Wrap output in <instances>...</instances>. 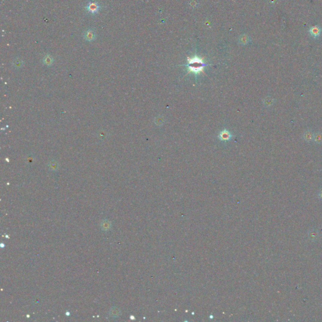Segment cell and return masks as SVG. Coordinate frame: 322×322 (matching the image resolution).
Returning <instances> with one entry per match:
<instances>
[{
    "label": "cell",
    "mask_w": 322,
    "mask_h": 322,
    "mask_svg": "<svg viewBox=\"0 0 322 322\" xmlns=\"http://www.w3.org/2000/svg\"><path fill=\"white\" fill-rule=\"evenodd\" d=\"M22 64V63H21V60H20L15 61V66H16V67H21Z\"/></svg>",
    "instance_id": "obj_13"
},
{
    "label": "cell",
    "mask_w": 322,
    "mask_h": 322,
    "mask_svg": "<svg viewBox=\"0 0 322 322\" xmlns=\"http://www.w3.org/2000/svg\"><path fill=\"white\" fill-rule=\"evenodd\" d=\"M313 140L315 143L320 144L322 142V133L320 132H317L314 134Z\"/></svg>",
    "instance_id": "obj_10"
},
{
    "label": "cell",
    "mask_w": 322,
    "mask_h": 322,
    "mask_svg": "<svg viewBox=\"0 0 322 322\" xmlns=\"http://www.w3.org/2000/svg\"><path fill=\"white\" fill-rule=\"evenodd\" d=\"M274 102V100L273 98H272L271 97H268V98H266L265 99L264 103V104L265 105V106L270 107V106H271V105L273 104Z\"/></svg>",
    "instance_id": "obj_11"
},
{
    "label": "cell",
    "mask_w": 322,
    "mask_h": 322,
    "mask_svg": "<svg viewBox=\"0 0 322 322\" xmlns=\"http://www.w3.org/2000/svg\"><path fill=\"white\" fill-rule=\"evenodd\" d=\"M314 133L311 130H306L303 135V138L306 142H311L313 140Z\"/></svg>",
    "instance_id": "obj_8"
},
{
    "label": "cell",
    "mask_w": 322,
    "mask_h": 322,
    "mask_svg": "<svg viewBox=\"0 0 322 322\" xmlns=\"http://www.w3.org/2000/svg\"><path fill=\"white\" fill-rule=\"evenodd\" d=\"M101 229L103 231H108L111 227V223L110 221L104 219L101 221L100 225Z\"/></svg>",
    "instance_id": "obj_7"
},
{
    "label": "cell",
    "mask_w": 322,
    "mask_h": 322,
    "mask_svg": "<svg viewBox=\"0 0 322 322\" xmlns=\"http://www.w3.org/2000/svg\"><path fill=\"white\" fill-rule=\"evenodd\" d=\"M318 198L320 199V200L322 201V189H321L319 191L318 194Z\"/></svg>",
    "instance_id": "obj_14"
},
{
    "label": "cell",
    "mask_w": 322,
    "mask_h": 322,
    "mask_svg": "<svg viewBox=\"0 0 322 322\" xmlns=\"http://www.w3.org/2000/svg\"><path fill=\"white\" fill-rule=\"evenodd\" d=\"M206 66L207 64L205 63L203 60L198 57L197 55H195L193 57H188V63L185 65V66H186L188 68V72L193 73L195 75L203 72L204 68Z\"/></svg>",
    "instance_id": "obj_1"
},
{
    "label": "cell",
    "mask_w": 322,
    "mask_h": 322,
    "mask_svg": "<svg viewBox=\"0 0 322 322\" xmlns=\"http://www.w3.org/2000/svg\"><path fill=\"white\" fill-rule=\"evenodd\" d=\"M83 36L85 40L88 42H92L95 40L96 39V34L95 32L92 29H88L85 30Z\"/></svg>",
    "instance_id": "obj_3"
},
{
    "label": "cell",
    "mask_w": 322,
    "mask_h": 322,
    "mask_svg": "<svg viewBox=\"0 0 322 322\" xmlns=\"http://www.w3.org/2000/svg\"><path fill=\"white\" fill-rule=\"evenodd\" d=\"M101 8V6L95 0H89L85 7L86 12L91 15L97 14Z\"/></svg>",
    "instance_id": "obj_2"
},
{
    "label": "cell",
    "mask_w": 322,
    "mask_h": 322,
    "mask_svg": "<svg viewBox=\"0 0 322 322\" xmlns=\"http://www.w3.org/2000/svg\"><path fill=\"white\" fill-rule=\"evenodd\" d=\"M232 137H233V135L230 132L227 130L226 129L222 130L218 135V139L222 141L230 140L232 139Z\"/></svg>",
    "instance_id": "obj_5"
},
{
    "label": "cell",
    "mask_w": 322,
    "mask_h": 322,
    "mask_svg": "<svg viewBox=\"0 0 322 322\" xmlns=\"http://www.w3.org/2000/svg\"><path fill=\"white\" fill-rule=\"evenodd\" d=\"M44 62L45 64L51 65L52 63H53V59L51 55H47V56H45L44 59Z\"/></svg>",
    "instance_id": "obj_12"
},
{
    "label": "cell",
    "mask_w": 322,
    "mask_h": 322,
    "mask_svg": "<svg viewBox=\"0 0 322 322\" xmlns=\"http://www.w3.org/2000/svg\"><path fill=\"white\" fill-rule=\"evenodd\" d=\"M308 32L309 34H310V35L312 37H313L314 39H317L320 36L322 32V30L320 26L315 25L310 27V28H309L308 30Z\"/></svg>",
    "instance_id": "obj_4"
},
{
    "label": "cell",
    "mask_w": 322,
    "mask_h": 322,
    "mask_svg": "<svg viewBox=\"0 0 322 322\" xmlns=\"http://www.w3.org/2000/svg\"><path fill=\"white\" fill-rule=\"evenodd\" d=\"M308 235L309 239L312 242L317 241L320 236L318 231L317 230H316V229H313V228L311 229V230H309L308 231Z\"/></svg>",
    "instance_id": "obj_6"
},
{
    "label": "cell",
    "mask_w": 322,
    "mask_h": 322,
    "mask_svg": "<svg viewBox=\"0 0 322 322\" xmlns=\"http://www.w3.org/2000/svg\"><path fill=\"white\" fill-rule=\"evenodd\" d=\"M121 315L120 309L118 307H112L110 309V315L112 318H118Z\"/></svg>",
    "instance_id": "obj_9"
}]
</instances>
